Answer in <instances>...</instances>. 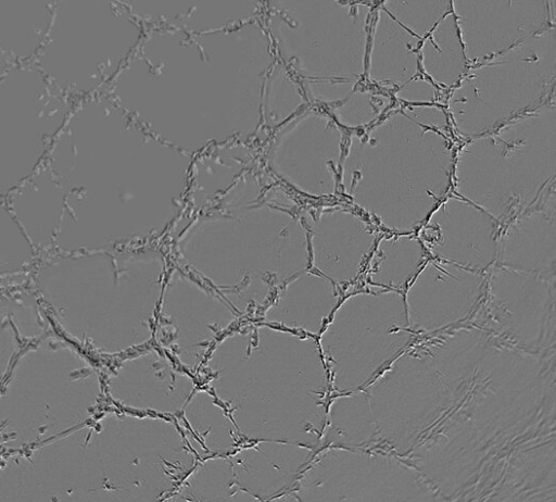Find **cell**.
<instances>
[{
  "instance_id": "6da1fadb",
  "label": "cell",
  "mask_w": 556,
  "mask_h": 502,
  "mask_svg": "<svg viewBox=\"0 0 556 502\" xmlns=\"http://www.w3.org/2000/svg\"><path fill=\"white\" fill-rule=\"evenodd\" d=\"M125 117L106 93L75 102L46 158L65 200L54 251L106 249L123 234Z\"/></svg>"
},
{
  "instance_id": "7a4b0ae2",
  "label": "cell",
  "mask_w": 556,
  "mask_h": 502,
  "mask_svg": "<svg viewBox=\"0 0 556 502\" xmlns=\"http://www.w3.org/2000/svg\"><path fill=\"white\" fill-rule=\"evenodd\" d=\"M448 141L418 125H384L353 142L344 186L355 201L394 229L418 225L447 189Z\"/></svg>"
},
{
  "instance_id": "3957f363",
  "label": "cell",
  "mask_w": 556,
  "mask_h": 502,
  "mask_svg": "<svg viewBox=\"0 0 556 502\" xmlns=\"http://www.w3.org/2000/svg\"><path fill=\"white\" fill-rule=\"evenodd\" d=\"M142 35L117 0H56L33 62L77 102L105 91Z\"/></svg>"
},
{
  "instance_id": "277c9868",
  "label": "cell",
  "mask_w": 556,
  "mask_h": 502,
  "mask_svg": "<svg viewBox=\"0 0 556 502\" xmlns=\"http://www.w3.org/2000/svg\"><path fill=\"white\" fill-rule=\"evenodd\" d=\"M471 141L457 164V189L496 219L529 208L554 178L555 133L516 125Z\"/></svg>"
},
{
  "instance_id": "5b68a950",
  "label": "cell",
  "mask_w": 556,
  "mask_h": 502,
  "mask_svg": "<svg viewBox=\"0 0 556 502\" xmlns=\"http://www.w3.org/2000/svg\"><path fill=\"white\" fill-rule=\"evenodd\" d=\"M74 104L33 61L0 75L1 199L46 161Z\"/></svg>"
},
{
  "instance_id": "8992f818",
  "label": "cell",
  "mask_w": 556,
  "mask_h": 502,
  "mask_svg": "<svg viewBox=\"0 0 556 502\" xmlns=\"http://www.w3.org/2000/svg\"><path fill=\"white\" fill-rule=\"evenodd\" d=\"M342 135L325 115L304 110L280 124L267 153L270 170L294 189L313 197L332 194Z\"/></svg>"
},
{
  "instance_id": "52a82bcc",
  "label": "cell",
  "mask_w": 556,
  "mask_h": 502,
  "mask_svg": "<svg viewBox=\"0 0 556 502\" xmlns=\"http://www.w3.org/2000/svg\"><path fill=\"white\" fill-rule=\"evenodd\" d=\"M496 229L493 217L485 211L452 198L433 213L422 236L439 258L476 269L494 260Z\"/></svg>"
},
{
  "instance_id": "ba28073f",
  "label": "cell",
  "mask_w": 556,
  "mask_h": 502,
  "mask_svg": "<svg viewBox=\"0 0 556 502\" xmlns=\"http://www.w3.org/2000/svg\"><path fill=\"white\" fill-rule=\"evenodd\" d=\"M483 278L455 263L432 262L409 290L410 313L416 323H450L462 317L478 300Z\"/></svg>"
},
{
  "instance_id": "9c48e42d",
  "label": "cell",
  "mask_w": 556,
  "mask_h": 502,
  "mask_svg": "<svg viewBox=\"0 0 556 502\" xmlns=\"http://www.w3.org/2000/svg\"><path fill=\"white\" fill-rule=\"evenodd\" d=\"M4 201L39 259L54 251L64 214V192L46 161Z\"/></svg>"
},
{
  "instance_id": "30bf717a",
  "label": "cell",
  "mask_w": 556,
  "mask_h": 502,
  "mask_svg": "<svg viewBox=\"0 0 556 502\" xmlns=\"http://www.w3.org/2000/svg\"><path fill=\"white\" fill-rule=\"evenodd\" d=\"M312 244L316 256L326 259L342 280L353 278L364 258L371 249L375 236L357 216L348 211L324 212L311 228Z\"/></svg>"
},
{
  "instance_id": "8fae6325",
  "label": "cell",
  "mask_w": 556,
  "mask_h": 502,
  "mask_svg": "<svg viewBox=\"0 0 556 502\" xmlns=\"http://www.w3.org/2000/svg\"><path fill=\"white\" fill-rule=\"evenodd\" d=\"M555 210L535 209L520 215L507 229L502 242L506 266L531 273L554 271Z\"/></svg>"
},
{
  "instance_id": "7c38bea8",
  "label": "cell",
  "mask_w": 556,
  "mask_h": 502,
  "mask_svg": "<svg viewBox=\"0 0 556 502\" xmlns=\"http://www.w3.org/2000/svg\"><path fill=\"white\" fill-rule=\"evenodd\" d=\"M56 0H0V49L14 63L33 61Z\"/></svg>"
},
{
  "instance_id": "4fadbf2b",
  "label": "cell",
  "mask_w": 556,
  "mask_h": 502,
  "mask_svg": "<svg viewBox=\"0 0 556 502\" xmlns=\"http://www.w3.org/2000/svg\"><path fill=\"white\" fill-rule=\"evenodd\" d=\"M424 253L414 237H394L381 241L372 267V280L388 286L404 284L422 262Z\"/></svg>"
},
{
  "instance_id": "5bb4252c",
  "label": "cell",
  "mask_w": 556,
  "mask_h": 502,
  "mask_svg": "<svg viewBox=\"0 0 556 502\" xmlns=\"http://www.w3.org/2000/svg\"><path fill=\"white\" fill-rule=\"evenodd\" d=\"M39 255L20 224L0 198V279L34 271Z\"/></svg>"
},
{
  "instance_id": "9a60e30c",
  "label": "cell",
  "mask_w": 556,
  "mask_h": 502,
  "mask_svg": "<svg viewBox=\"0 0 556 502\" xmlns=\"http://www.w3.org/2000/svg\"><path fill=\"white\" fill-rule=\"evenodd\" d=\"M264 79L263 110L266 121L279 125L302 106L303 97L293 75L277 59Z\"/></svg>"
},
{
  "instance_id": "2e32d148",
  "label": "cell",
  "mask_w": 556,
  "mask_h": 502,
  "mask_svg": "<svg viewBox=\"0 0 556 502\" xmlns=\"http://www.w3.org/2000/svg\"><path fill=\"white\" fill-rule=\"evenodd\" d=\"M14 64L8 55L0 49V75Z\"/></svg>"
}]
</instances>
